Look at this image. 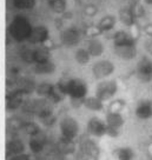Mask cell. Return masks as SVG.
Segmentation results:
<instances>
[{
  "label": "cell",
  "instance_id": "obj_19",
  "mask_svg": "<svg viewBox=\"0 0 152 160\" xmlns=\"http://www.w3.org/2000/svg\"><path fill=\"white\" fill-rule=\"evenodd\" d=\"M119 19L123 22V25L127 26V27H133V26H136V22H137V18L134 17L130 6L129 7H124V8L120 10V12H119Z\"/></svg>",
  "mask_w": 152,
  "mask_h": 160
},
{
  "label": "cell",
  "instance_id": "obj_7",
  "mask_svg": "<svg viewBox=\"0 0 152 160\" xmlns=\"http://www.w3.org/2000/svg\"><path fill=\"white\" fill-rule=\"evenodd\" d=\"M79 148H80L81 153L90 160H98L99 159V154H100V150L99 146L90 138H84L81 139L79 142Z\"/></svg>",
  "mask_w": 152,
  "mask_h": 160
},
{
  "label": "cell",
  "instance_id": "obj_4",
  "mask_svg": "<svg viewBox=\"0 0 152 160\" xmlns=\"http://www.w3.org/2000/svg\"><path fill=\"white\" fill-rule=\"evenodd\" d=\"M59 130H60L61 137L66 139L74 140L79 134V124L74 118L72 117H65L59 122Z\"/></svg>",
  "mask_w": 152,
  "mask_h": 160
},
{
  "label": "cell",
  "instance_id": "obj_24",
  "mask_svg": "<svg viewBox=\"0 0 152 160\" xmlns=\"http://www.w3.org/2000/svg\"><path fill=\"white\" fill-rule=\"evenodd\" d=\"M47 5L50 10L56 14H64L67 10L66 0H47Z\"/></svg>",
  "mask_w": 152,
  "mask_h": 160
},
{
  "label": "cell",
  "instance_id": "obj_33",
  "mask_svg": "<svg viewBox=\"0 0 152 160\" xmlns=\"http://www.w3.org/2000/svg\"><path fill=\"white\" fill-rule=\"evenodd\" d=\"M98 11L99 10H98V7L94 4H87V5H85L83 12H84V14L86 15V17L93 18V17H96L98 14Z\"/></svg>",
  "mask_w": 152,
  "mask_h": 160
},
{
  "label": "cell",
  "instance_id": "obj_10",
  "mask_svg": "<svg viewBox=\"0 0 152 160\" xmlns=\"http://www.w3.org/2000/svg\"><path fill=\"white\" fill-rule=\"evenodd\" d=\"M48 39H50V31H48V28L44 25H38L33 26L30 38H28L27 41H30L31 44H34V45H41V44L46 42Z\"/></svg>",
  "mask_w": 152,
  "mask_h": 160
},
{
  "label": "cell",
  "instance_id": "obj_36",
  "mask_svg": "<svg viewBox=\"0 0 152 160\" xmlns=\"http://www.w3.org/2000/svg\"><path fill=\"white\" fill-rule=\"evenodd\" d=\"M143 31H144V33H145L147 37L152 38V22H150V24H146V25L143 27Z\"/></svg>",
  "mask_w": 152,
  "mask_h": 160
},
{
  "label": "cell",
  "instance_id": "obj_28",
  "mask_svg": "<svg viewBox=\"0 0 152 160\" xmlns=\"http://www.w3.org/2000/svg\"><path fill=\"white\" fill-rule=\"evenodd\" d=\"M12 5L19 11H30L36 7L37 0H12Z\"/></svg>",
  "mask_w": 152,
  "mask_h": 160
},
{
  "label": "cell",
  "instance_id": "obj_12",
  "mask_svg": "<svg viewBox=\"0 0 152 160\" xmlns=\"http://www.w3.org/2000/svg\"><path fill=\"white\" fill-rule=\"evenodd\" d=\"M134 114L138 119L149 120L152 118V101L149 99L140 100L136 106Z\"/></svg>",
  "mask_w": 152,
  "mask_h": 160
},
{
  "label": "cell",
  "instance_id": "obj_27",
  "mask_svg": "<svg viewBox=\"0 0 152 160\" xmlns=\"http://www.w3.org/2000/svg\"><path fill=\"white\" fill-rule=\"evenodd\" d=\"M74 60L79 65H87L91 60V55L85 47H80V48H77L74 52Z\"/></svg>",
  "mask_w": 152,
  "mask_h": 160
},
{
  "label": "cell",
  "instance_id": "obj_2",
  "mask_svg": "<svg viewBox=\"0 0 152 160\" xmlns=\"http://www.w3.org/2000/svg\"><path fill=\"white\" fill-rule=\"evenodd\" d=\"M32 28L33 26L28 18H26L25 15L19 14L15 15L8 26V33L12 37V39L15 40L17 42H23V41L28 40Z\"/></svg>",
  "mask_w": 152,
  "mask_h": 160
},
{
  "label": "cell",
  "instance_id": "obj_30",
  "mask_svg": "<svg viewBox=\"0 0 152 160\" xmlns=\"http://www.w3.org/2000/svg\"><path fill=\"white\" fill-rule=\"evenodd\" d=\"M59 144H60V148L64 153H68L70 154V153H73L74 150H76V145H74L73 140L71 139H66L64 137H61Z\"/></svg>",
  "mask_w": 152,
  "mask_h": 160
},
{
  "label": "cell",
  "instance_id": "obj_18",
  "mask_svg": "<svg viewBox=\"0 0 152 160\" xmlns=\"http://www.w3.org/2000/svg\"><path fill=\"white\" fill-rule=\"evenodd\" d=\"M6 152H7L6 154L8 158L12 155L20 154V153L25 152V145L20 139H12L6 145Z\"/></svg>",
  "mask_w": 152,
  "mask_h": 160
},
{
  "label": "cell",
  "instance_id": "obj_5",
  "mask_svg": "<svg viewBox=\"0 0 152 160\" xmlns=\"http://www.w3.org/2000/svg\"><path fill=\"white\" fill-rule=\"evenodd\" d=\"M116 71L114 64L110 60H98L92 66V74L97 80H103L109 78Z\"/></svg>",
  "mask_w": 152,
  "mask_h": 160
},
{
  "label": "cell",
  "instance_id": "obj_38",
  "mask_svg": "<svg viewBox=\"0 0 152 160\" xmlns=\"http://www.w3.org/2000/svg\"><path fill=\"white\" fill-rule=\"evenodd\" d=\"M146 48H147V51H149V53L152 55V40H150V41L146 42Z\"/></svg>",
  "mask_w": 152,
  "mask_h": 160
},
{
  "label": "cell",
  "instance_id": "obj_8",
  "mask_svg": "<svg viewBox=\"0 0 152 160\" xmlns=\"http://www.w3.org/2000/svg\"><path fill=\"white\" fill-rule=\"evenodd\" d=\"M106 122L104 120H101L100 118H98V117H92L91 119L87 121V133L92 137L101 138V137L106 135Z\"/></svg>",
  "mask_w": 152,
  "mask_h": 160
},
{
  "label": "cell",
  "instance_id": "obj_20",
  "mask_svg": "<svg viewBox=\"0 0 152 160\" xmlns=\"http://www.w3.org/2000/svg\"><path fill=\"white\" fill-rule=\"evenodd\" d=\"M51 60V53L46 47H39L32 50V64H40Z\"/></svg>",
  "mask_w": 152,
  "mask_h": 160
},
{
  "label": "cell",
  "instance_id": "obj_6",
  "mask_svg": "<svg viewBox=\"0 0 152 160\" xmlns=\"http://www.w3.org/2000/svg\"><path fill=\"white\" fill-rule=\"evenodd\" d=\"M60 41L66 47H76L81 41V32L76 26L66 27L60 32Z\"/></svg>",
  "mask_w": 152,
  "mask_h": 160
},
{
  "label": "cell",
  "instance_id": "obj_29",
  "mask_svg": "<svg viewBox=\"0 0 152 160\" xmlns=\"http://www.w3.org/2000/svg\"><path fill=\"white\" fill-rule=\"evenodd\" d=\"M126 107V101L123 99H116L110 102L107 106V112H118L122 113V111Z\"/></svg>",
  "mask_w": 152,
  "mask_h": 160
},
{
  "label": "cell",
  "instance_id": "obj_17",
  "mask_svg": "<svg viewBox=\"0 0 152 160\" xmlns=\"http://www.w3.org/2000/svg\"><path fill=\"white\" fill-rule=\"evenodd\" d=\"M112 154L117 160H134L136 158V152L129 146L117 147L116 150H113Z\"/></svg>",
  "mask_w": 152,
  "mask_h": 160
},
{
  "label": "cell",
  "instance_id": "obj_9",
  "mask_svg": "<svg viewBox=\"0 0 152 160\" xmlns=\"http://www.w3.org/2000/svg\"><path fill=\"white\" fill-rule=\"evenodd\" d=\"M137 77L144 82L152 80V59L149 57H143L137 64Z\"/></svg>",
  "mask_w": 152,
  "mask_h": 160
},
{
  "label": "cell",
  "instance_id": "obj_13",
  "mask_svg": "<svg viewBox=\"0 0 152 160\" xmlns=\"http://www.w3.org/2000/svg\"><path fill=\"white\" fill-rule=\"evenodd\" d=\"M114 54L120 60L130 61L137 57V46H123L114 47Z\"/></svg>",
  "mask_w": 152,
  "mask_h": 160
},
{
  "label": "cell",
  "instance_id": "obj_31",
  "mask_svg": "<svg viewBox=\"0 0 152 160\" xmlns=\"http://www.w3.org/2000/svg\"><path fill=\"white\" fill-rule=\"evenodd\" d=\"M23 127H24V131L31 137H36V135L41 133L40 127L37 125L36 122H26V124L23 125Z\"/></svg>",
  "mask_w": 152,
  "mask_h": 160
},
{
  "label": "cell",
  "instance_id": "obj_21",
  "mask_svg": "<svg viewBox=\"0 0 152 160\" xmlns=\"http://www.w3.org/2000/svg\"><path fill=\"white\" fill-rule=\"evenodd\" d=\"M83 106L92 112H100L104 110V101L98 99L96 95L93 97H86L83 101Z\"/></svg>",
  "mask_w": 152,
  "mask_h": 160
},
{
  "label": "cell",
  "instance_id": "obj_26",
  "mask_svg": "<svg viewBox=\"0 0 152 160\" xmlns=\"http://www.w3.org/2000/svg\"><path fill=\"white\" fill-rule=\"evenodd\" d=\"M56 90V86L50 82H41L36 87V92L38 95L44 97L46 99H50V97L52 95V93Z\"/></svg>",
  "mask_w": 152,
  "mask_h": 160
},
{
  "label": "cell",
  "instance_id": "obj_23",
  "mask_svg": "<svg viewBox=\"0 0 152 160\" xmlns=\"http://www.w3.org/2000/svg\"><path fill=\"white\" fill-rule=\"evenodd\" d=\"M54 71H56V65L51 60L45 61V62H40V64H36L34 66V72L40 75L52 74Z\"/></svg>",
  "mask_w": 152,
  "mask_h": 160
},
{
  "label": "cell",
  "instance_id": "obj_11",
  "mask_svg": "<svg viewBox=\"0 0 152 160\" xmlns=\"http://www.w3.org/2000/svg\"><path fill=\"white\" fill-rule=\"evenodd\" d=\"M137 46V38L126 31H118L113 35V47Z\"/></svg>",
  "mask_w": 152,
  "mask_h": 160
},
{
  "label": "cell",
  "instance_id": "obj_34",
  "mask_svg": "<svg viewBox=\"0 0 152 160\" xmlns=\"http://www.w3.org/2000/svg\"><path fill=\"white\" fill-rule=\"evenodd\" d=\"M21 58H23V60H24L25 62H27V64H32V50L27 48V50L23 51Z\"/></svg>",
  "mask_w": 152,
  "mask_h": 160
},
{
  "label": "cell",
  "instance_id": "obj_16",
  "mask_svg": "<svg viewBox=\"0 0 152 160\" xmlns=\"http://www.w3.org/2000/svg\"><path fill=\"white\" fill-rule=\"evenodd\" d=\"M116 24H117L116 17L111 14H107V15H104V17L98 21V24H97L96 26H97V28H98V31L100 32V34H103V33H105V32H109V31L113 30V28L116 27Z\"/></svg>",
  "mask_w": 152,
  "mask_h": 160
},
{
  "label": "cell",
  "instance_id": "obj_15",
  "mask_svg": "<svg viewBox=\"0 0 152 160\" xmlns=\"http://www.w3.org/2000/svg\"><path fill=\"white\" fill-rule=\"evenodd\" d=\"M106 126L111 127V128H116V130H120L124 124H125V119L122 115V113L118 112H107L106 114Z\"/></svg>",
  "mask_w": 152,
  "mask_h": 160
},
{
  "label": "cell",
  "instance_id": "obj_22",
  "mask_svg": "<svg viewBox=\"0 0 152 160\" xmlns=\"http://www.w3.org/2000/svg\"><path fill=\"white\" fill-rule=\"evenodd\" d=\"M28 147L30 151L34 154L41 153L45 147V139L43 138V133L36 135V137H31L30 141H28Z\"/></svg>",
  "mask_w": 152,
  "mask_h": 160
},
{
  "label": "cell",
  "instance_id": "obj_1",
  "mask_svg": "<svg viewBox=\"0 0 152 160\" xmlns=\"http://www.w3.org/2000/svg\"><path fill=\"white\" fill-rule=\"evenodd\" d=\"M57 88L64 95H68L74 106L83 105V101L89 94V86L84 80L73 78L68 80H61L57 84Z\"/></svg>",
  "mask_w": 152,
  "mask_h": 160
},
{
  "label": "cell",
  "instance_id": "obj_14",
  "mask_svg": "<svg viewBox=\"0 0 152 160\" xmlns=\"http://www.w3.org/2000/svg\"><path fill=\"white\" fill-rule=\"evenodd\" d=\"M85 48H86L87 52L90 53V55L93 57V58L100 57V55L104 53V50H105L104 44H103L98 38H91V39L87 40L86 47H85Z\"/></svg>",
  "mask_w": 152,
  "mask_h": 160
},
{
  "label": "cell",
  "instance_id": "obj_3",
  "mask_svg": "<svg viewBox=\"0 0 152 160\" xmlns=\"http://www.w3.org/2000/svg\"><path fill=\"white\" fill-rule=\"evenodd\" d=\"M118 92V84L116 80H103L96 87V95L101 101H107L112 99Z\"/></svg>",
  "mask_w": 152,
  "mask_h": 160
},
{
  "label": "cell",
  "instance_id": "obj_39",
  "mask_svg": "<svg viewBox=\"0 0 152 160\" xmlns=\"http://www.w3.org/2000/svg\"><path fill=\"white\" fill-rule=\"evenodd\" d=\"M144 2L147 5H152V0H144Z\"/></svg>",
  "mask_w": 152,
  "mask_h": 160
},
{
  "label": "cell",
  "instance_id": "obj_25",
  "mask_svg": "<svg viewBox=\"0 0 152 160\" xmlns=\"http://www.w3.org/2000/svg\"><path fill=\"white\" fill-rule=\"evenodd\" d=\"M23 91L14 92L11 95L7 97V108L8 110H17L18 107H20L23 102Z\"/></svg>",
  "mask_w": 152,
  "mask_h": 160
},
{
  "label": "cell",
  "instance_id": "obj_32",
  "mask_svg": "<svg viewBox=\"0 0 152 160\" xmlns=\"http://www.w3.org/2000/svg\"><path fill=\"white\" fill-rule=\"evenodd\" d=\"M130 7H131L132 12H133V14L137 19L142 18L143 15L145 14V10H144V7H143L139 0H133V2H132V5Z\"/></svg>",
  "mask_w": 152,
  "mask_h": 160
},
{
  "label": "cell",
  "instance_id": "obj_35",
  "mask_svg": "<svg viewBox=\"0 0 152 160\" xmlns=\"http://www.w3.org/2000/svg\"><path fill=\"white\" fill-rule=\"evenodd\" d=\"M8 160H31V157L30 154H27V153H20V154H15V155H12L8 158Z\"/></svg>",
  "mask_w": 152,
  "mask_h": 160
},
{
  "label": "cell",
  "instance_id": "obj_37",
  "mask_svg": "<svg viewBox=\"0 0 152 160\" xmlns=\"http://www.w3.org/2000/svg\"><path fill=\"white\" fill-rule=\"evenodd\" d=\"M146 154H147V158L150 160H152V141L147 145L146 147Z\"/></svg>",
  "mask_w": 152,
  "mask_h": 160
}]
</instances>
